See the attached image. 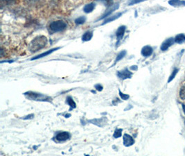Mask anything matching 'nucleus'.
Segmentation results:
<instances>
[{
  "label": "nucleus",
  "instance_id": "nucleus-1",
  "mask_svg": "<svg viewBox=\"0 0 185 156\" xmlns=\"http://www.w3.org/2000/svg\"><path fill=\"white\" fill-rule=\"evenodd\" d=\"M47 44V37L44 36H40L34 38L29 45V50L32 52L39 51L41 49L44 48Z\"/></svg>",
  "mask_w": 185,
  "mask_h": 156
},
{
  "label": "nucleus",
  "instance_id": "nucleus-2",
  "mask_svg": "<svg viewBox=\"0 0 185 156\" xmlns=\"http://www.w3.org/2000/svg\"><path fill=\"white\" fill-rule=\"evenodd\" d=\"M24 95L27 97V99L31 101H36V102H51L52 100H53L51 97H49L47 95L37 93V92L32 91L25 92V93H24Z\"/></svg>",
  "mask_w": 185,
  "mask_h": 156
},
{
  "label": "nucleus",
  "instance_id": "nucleus-3",
  "mask_svg": "<svg viewBox=\"0 0 185 156\" xmlns=\"http://www.w3.org/2000/svg\"><path fill=\"white\" fill-rule=\"evenodd\" d=\"M67 25L62 20H57L51 22L49 25V28L53 32H60L66 29Z\"/></svg>",
  "mask_w": 185,
  "mask_h": 156
},
{
  "label": "nucleus",
  "instance_id": "nucleus-4",
  "mask_svg": "<svg viewBox=\"0 0 185 156\" xmlns=\"http://www.w3.org/2000/svg\"><path fill=\"white\" fill-rule=\"evenodd\" d=\"M117 75L120 79L126 80L127 79H131L132 76V73L131 72H130L128 69L125 68L123 70L117 72Z\"/></svg>",
  "mask_w": 185,
  "mask_h": 156
},
{
  "label": "nucleus",
  "instance_id": "nucleus-5",
  "mask_svg": "<svg viewBox=\"0 0 185 156\" xmlns=\"http://www.w3.org/2000/svg\"><path fill=\"white\" fill-rule=\"evenodd\" d=\"M70 137H71V135L69 132L63 131V132H58L55 139L58 141H65L68 140Z\"/></svg>",
  "mask_w": 185,
  "mask_h": 156
},
{
  "label": "nucleus",
  "instance_id": "nucleus-6",
  "mask_svg": "<svg viewBox=\"0 0 185 156\" xmlns=\"http://www.w3.org/2000/svg\"><path fill=\"white\" fill-rule=\"evenodd\" d=\"M123 145L126 147L131 146L135 144V140L133 139V137L128 134L123 135Z\"/></svg>",
  "mask_w": 185,
  "mask_h": 156
},
{
  "label": "nucleus",
  "instance_id": "nucleus-7",
  "mask_svg": "<svg viewBox=\"0 0 185 156\" xmlns=\"http://www.w3.org/2000/svg\"><path fill=\"white\" fill-rule=\"evenodd\" d=\"M175 42V39L173 37H170V38L166 40L161 45V51H166L168 49L173 45V43Z\"/></svg>",
  "mask_w": 185,
  "mask_h": 156
},
{
  "label": "nucleus",
  "instance_id": "nucleus-8",
  "mask_svg": "<svg viewBox=\"0 0 185 156\" xmlns=\"http://www.w3.org/2000/svg\"><path fill=\"white\" fill-rule=\"evenodd\" d=\"M126 29V26H121L118 28V29L116 32V36L117 37V40H118V42H117L116 45H118L119 42L121 41V40H122L123 37L124 36V33H125V31Z\"/></svg>",
  "mask_w": 185,
  "mask_h": 156
},
{
  "label": "nucleus",
  "instance_id": "nucleus-9",
  "mask_svg": "<svg viewBox=\"0 0 185 156\" xmlns=\"http://www.w3.org/2000/svg\"><path fill=\"white\" fill-rule=\"evenodd\" d=\"M59 49H60V47H56V48L51 49V50H49V51H45V52H44V53H42V54H41L38 55V56H36V57L32 58H31V60H37V59L42 58H44V57H45V56H48V55H49V54H52V53H53V52H54L55 51H56V50H59Z\"/></svg>",
  "mask_w": 185,
  "mask_h": 156
},
{
  "label": "nucleus",
  "instance_id": "nucleus-10",
  "mask_svg": "<svg viewBox=\"0 0 185 156\" xmlns=\"http://www.w3.org/2000/svg\"><path fill=\"white\" fill-rule=\"evenodd\" d=\"M153 50L151 46H145L142 48L141 50V55L144 57H148L150 56L153 54Z\"/></svg>",
  "mask_w": 185,
  "mask_h": 156
},
{
  "label": "nucleus",
  "instance_id": "nucleus-11",
  "mask_svg": "<svg viewBox=\"0 0 185 156\" xmlns=\"http://www.w3.org/2000/svg\"><path fill=\"white\" fill-rule=\"evenodd\" d=\"M169 4L174 7L183 6H185V1L184 0H170Z\"/></svg>",
  "mask_w": 185,
  "mask_h": 156
},
{
  "label": "nucleus",
  "instance_id": "nucleus-12",
  "mask_svg": "<svg viewBox=\"0 0 185 156\" xmlns=\"http://www.w3.org/2000/svg\"><path fill=\"white\" fill-rule=\"evenodd\" d=\"M121 15H122V13H118L115 14V15H112V16L108 17H107V18L105 20V21H104V22L102 24L103 25V24H107V23H108V22H113V21H114L115 20H117V19L118 18V17H121Z\"/></svg>",
  "mask_w": 185,
  "mask_h": 156
},
{
  "label": "nucleus",
  "instance_id": "nucleus-13",
  "mask_svg": "<svg viewBox=\"0 0 185 156\" xmlns=\"http://www.w3.org/2000/svg\"><path fill=\"white\" fill-rule=\"evenodd\" d=\"M93 37V32L92 31H87L82 36V40L83 42L89 41Z\"/></svg>",
  "mask_w": 185,
  "mask_h": 156
},
{
  "label": "nucleus",
  "instance_id": "nucleus-14",
  "mask_svg": "<svg viewBox=\"0 0 185 156\" xmlns=\"http://www.w3.org/2000/svg\"><path fill=\"white\" fill-rule=\"evenodd\" d=\"M95 8V4L94 3H90V4H87L85 6L84 8H83V11L86 13H92Z\"/></svg>",
  "mask_w": 185,
  "mask_h": 156
},
{
  "label": "nucleus",
  "instance_id": "nucleus-15",
  "mask_svg": "<svg viewBox=\"0 0 185 156\" xmlns=\"http://www.w3.org/2000/svg\"><path fill=\"white\" fill-rule=\"evenodd\" d=\"M174 39H175V42L176 43L181 44V43H183L185 41V35L183 33L177 35Z\"/></svg>",
  "mask_w": 185,
  "mask_h": 156
},
{
  "label": "nucleus",
  "instance_id": "nucleus-16",
  "mask_svg": "<svg viewBox=\"0 0 185 156\" xmlns=\"http://www.w3.org/2000/svg\"><path fill=\"white\" fill-rule=\"evenodd\" d=\"M66 102H67V103L70 107V109H74L76 108V104L75 103V102L73 99V98L71 97H67V99H66Z\"/></svg>",
  "mask_w": 185,
  "mask_h": 156
},
{
  "label": "nucleus",
  "instance_id": "nucleus-17",
  "mask_svg": "<svg viewBox=\"0 0 185 156\" xmlns=\"http://www.w3.org/2000/svg\"><path fill=\"white\" fill-rule=\"evenodd\" d=\"M118 4L115 5V6H112V8H110V10L108 11V12H106L105 14H104V15L102 16V17H101V20H102V19H103V18H105V17H108L110 15V14H111L112 12H113L114 11L118 9Z\"/></svg>",
  "mask_w": 185,
  "mask_h": 156
},
{
  "label": "nucleus",
  "instance_id": "nucleus-18",
  "mask_svg": "<svg viewBox=\"0 0 185 156\" xmlns=\"http://www.w3.org/2000/svg\"><path fill=\"white\" fill-rule=\"evenodd\" d=\"M126 55V50H123L122 51H121L120 53H118V55L117 56L116 60H115V63L118 62L119 60H121L122 58H123L124 56H125Z\"/></svg>",
  "mask_w": 185,
  "mask_h": 156
},
{
  "label": "nucleus",
  "instance_id": "nucleus-19",
  "mask_svg": "<svg viewBox=\"0 0 185 156\" xmlns=\"http://www.w3.org/2000/svg\"><path fill=\"white\" fill-rule=\"evenodd\" d=\"M179 94H180V98L182 100H185V83L181 86Z\"/></svg>",
  "mask_w": 185,
  "mask_h": 156
},
{
  "label": "nucleus",
  "instance_id": "nucleus-20",
  "mask_svg": "<svg viewBox=\"0 0 185 156\" xmlns=\"http://www.w3.org/2000/svg\"><path fill=\"white\" fill-rule=\"evenodd\" d=\"M85 21H86V17L84 16H81V17H78L77 19H76V20H75V23H76V24L78 25H80V24H84Z\"/></svg>",
  "mask_w": 185,
  "mask_h": 156
},
{
  "label": "nucleus",
  "instance_id": "nucleus-21",
  "mask_svg": "<svg viewBox=\"0 0 185 156\" xmlns=\"http://www.w3.org/2000/svg\"><path fill=\"white\" fill-rule=\"evenodd\" d=\"M122 131L123 130L121 128H117L115 130V131L114 132V135H113V137L114 138H118V137H121V135H122Z\"/></svg>",
  "mask_w": 185,
  "mask_h": 156
},
{
  "label": "nucleus",
  "instance_id": "nucleus-22",
  "mask_svg": "<svg viewBox=\"0 0 185 156\" xmlns=\"http://www.w3.org/2000/svg\"><path fill=\"white\" fill-rule=\"evenodd\" d=\"M98 1L103 3V4L108 7L112 6V5H113V1H112V0H98Z\"/></svg>",
  "mask_w": 185,
  "mask_h": 156
},
{
  "label": "nucleus",
  "instance_id": "nucleus-23",
  "mask_svg": "<svg viewBox=\"0 0 185 156\" xmlns=\"http://www.w3.org/2000/svg\"><path fill=\"white\" fill-rule=\"evenodd\" d=\"M118 93H119V96H120V97L121 98V99H122V100H124V101L128 100L130 98V96L128 94L123 93V92H121L120 89H118Z\"/></svg>",
  "mask_w": 185,
  "mask_h": 156
},
{
  "label": "nucleus",
  "instance_id": "nucleus-24",
  "mask_svg": "<svg viewBox=\"0 0 185 156\" xmlns=\"http://www.w3.org/2000/svg\"><path fill=\"white\" fill-rule=\"evenodd\" d=\"M178 69H175L173 71L172 74H171V75H170V76L169 79V80H168V82H169V83L171 81V80H172L173 79H174L175 76V75L177 74V73H178Z\"/></svg>",
  "mask_w": 185,
  "mask_h": 156
},
{
  "label": "nucleus",
  "instance_id": "nucleus-25",
  "mask_svg": "<svg viewBox=\"0 0 185 156\" xmlns=\"http://www.w3.org/2000/svg\"><path fill=\"white\" fill-rule=\"evenodd\" d=\"M146 1V0H131V2H129L128 5L129 6H132V5H134L136 4H139V3H141L142 2Z\"/></svg>",
  "mask_w": 185,
  "mask_h": 156
},
{
  "label": "nucleus",
  "instance_id": "nucleus-26",
  "mask_svg": "<svg viewBox=\"0 0 185 156\" xmlns=\"http://www.w3.org/2000/svg\"><path fill=\"white\" fill-rule=\"evenodd\" d=\"M33 117H34V115L33 114H30L28 115H27V116H25L24 117H23L22 119H24V120L32 119H33Z\"/></svg>",
  "mask_w": 185,
  "mask_h": 156
},
{
  "label": "nucleus",
  "instance_id": "nucleus-27",
  "mask_svg": "<svg viewBox=\"0 0 185 156\" xmlns=\"http://www.w3.org/2000/svg\"><path fill=\"white\" fill-rule=\"evenodd\" d=\"M94 87H95V89H96L97 90H98V91H102L103 89V86L101 85H100V84H97Z\"/></svg>",
  "mask_w": 185,
  "mask_h": 156
},
{
  "label": "nucleus",
  "instance_id": "nucleus-28",
  "mask_svg": "<svg viewBox=\"0 0 185 156\" xmlns=\"http://www.w3.org/2000/svg\"><path fill=\"white\" fill-rule=\"evenodd\" d=\"M13 1V0H2V2H5L6 4V3H11Z\"/></svg>",
  "mask_w": 185,
  "mask_h": 156
},
{
  "label": "nucleus",
  "instance_id": "nucleus-29",
  "mask_svg": "<svg viewBox=\"0 0 185 156\" xmlns=\"http://www.w3.org/2000/svg\"><path fill=\"white\" fill-rule=\"evenodd\" d=\"M70 116H71V115H70V114H68V115H65V117H66V118H67V117L68 118V117H69Z\"/></svg>",
  "mask_w": 185,
  "mask_h": 156
},
{
  "label": "nucleus",
  "instance_id": "nucleus-30",
  "mask_svg": "<svg viewBox=\"0 0 185 156\" xmlns=\"http://www.w3.org/2000/svg\"><path fill=\"white\" fill-rule=\"evenodd\" d=\"M183 110H184V112L185 114V105L184 104V105H183Z\"/></svg>",
  "mask_w": 185,
  "mask_h": 156
}]
</instances>
